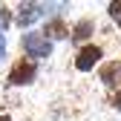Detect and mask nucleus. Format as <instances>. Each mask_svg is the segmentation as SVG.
<instances>
[{"label": "nucleus", "instance_id": "12", "mask_svg": "<svg viewBox=\"0 0 121 121\" xmlns=\"http://www.w3.org/2000/svg\"><path fill=\"white\" fill-rule=\"evenodd\" d=\"M0 121H12V118H9V115H0Z\"/></svg>", "mask_w": 121, "mask_h": 121}, {"label": "nucleus", "instance_id": "10", "mask_svg": "<svg viewBox=\"0 0 121 121\" xmlns=\"http://www.w3.org/2000/svg\"><path fill=\"white\" fill-rule=\"evenodd\" d=\"M6 23H9V9H3V6H0V32L6 29Z\"/></svg>", "mask_w": 121, "mask_h": 121}, {"label": "nucleus", "instance_id": "6", "mask_svg": "<svg viewBox=\"0 0 121 121\" xmlns=\"http://www.w3.org/2000/svg\"><path fill=\"white\" fill-rule=\"evenodd\" d=\"M69 32H72V29H69V23L66 20H60V17H52L46 26H43V38H46V40H60V38H69Z\"/></svg>", "mask_w": 121, "mask_h": 121}, {"label": "nucleus", "instance_id": "8", "mask_svg": "<svg viewBox=\"0 0 121 121\" xmlns=\"http://www.w3.org/2000/svg\"><path fill=\"white\" fill-rule=\"evenodd\" d=\"M107 12H110V17H112V20H115V23L121 26V0H115V3H110V6H107Z\"/></svg>", "mask_w": 121, "mask_h": 121}, {"label": "nucleus", "instance_id": "9", "mask_svg": "<svg viewBox=\"0 0 121 121\" xmlns=\"http://www.w3.org/2000/svg\"><path fill=\"white\" fill-rule=\"evenodd\" d=\"M110 104H112V110H118V112H121V89H115V92H112Z\"/></svg>", "mask_w": 121, "mask_h": 121}, {"label": "nucleus", "instance_id": "5", "mask_svg": "<svg viewBox=\"0 0 121 121\" xmlns=\"http://www.w3.org/2000/svg\"><path fill=\"white\" fill-rule=\"evenodd\" d=\"M43 12H46L43 3H20L14 20H17V26H29V23H35L38 17H43Z\"/></svg>", "mask_w": 121, "mask_h": 121}, {"label": "nucleus", "instance_id": "7", "mask_svg": "<svg viewBox=\"0 0 121 121\" xmlns=\"http://www.w3.org/2000/svg\"><path fill=\"white\" fill-rule=\"evenodd\" d=\"M92 32H95V23H92V17H84V20H78L72 26V32H69V38L72 40H86V38H92Z\"/></svg>", "mask_w": 121, "mask_h": 121}, {"label": "nucleus", "instance_id": "11", "mask_svg": "<svg viewBox=\"0 0 121 121\" xmlns=\"http://www.w3.org/2000/svg\"><path fill=\"white\" fill-rule=\"evenodd\" d=\"M0 58H6V38H3V32H0Z\"/></svg>", "mask_w": 121, "mask_h": 121}, {"label": "nucleus", "instance_id": "4", "mask_svg": "<svg viewBox=\"0 0 121 121\" xmlns=\"http://www.w3.org/2000/svg\"><path fill=\"white\" fill-rule=\"evenodd\" d=\"M98 81L110 89H121V60H107L98 69Z\"/></svg>", "mask_w": 121, "mask_h": 121}, {"label": "nucleus", "instance_id": "3", "mask_svg": "<svg viewBox=\"0 0 121 121\" xmlns=\"http://www.w3.org/2000/svg\"><path fill=\"white\" fill-rule=\"evenodd\" d=\"M101 58H104V49L98 43H86V46H81L78 55H75V69L78 72H92V66L101 64Z\"/></svg>", "mask_w": 121, "mask_h": 121}, {"label": "nucleus", "instance_id": "2", "mask_svg": "<svg viewBox=\"0 0 121 121\" xmlns=\"http://www.w3.org/2000/svg\"><path fill=\"white\" fill-rule=\"evenodd\" d=\"M38 78V66H35V60H29V58H20V60H14L9 75H6V84L9 86H29Z\"/></svg>", "mask_w": 121, "mask_h": 121}, {"label": "nucleus", "instance_id": "1", "mask_svg": "<svg viewBox=\"0 0 121 121\" xmlns=\"http://www.w3.org/2000/svg\"><path fill=\"white\" fill-rule=\"evenodd\" d=\"M20 46H23V52H26L29 60H43V58L52 55V40H46L40 32H26V35H20Z\"/></svg>", "mask_w": 121, "mask_h": 121}]
</instances>
